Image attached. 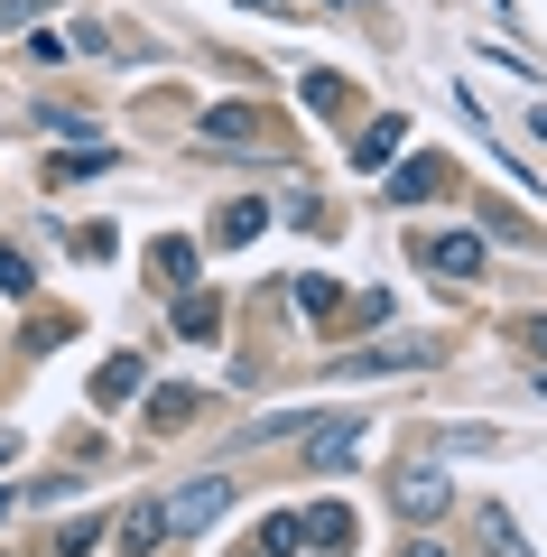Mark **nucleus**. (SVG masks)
Masks as SVG:
<instances>
[{
    "instance_id": "12",
    "label": "nucleus",
    "mask_w": 547,
    "mask_h": 557,
    "mask_svg": "<svg viewBox=\"0 0 547 557\" xmlns=\"http://www.w3.org/2000/svg\"><path fill=\"white\" fill-rule=\"evenodd\" d=\"M436 186H446V159H409V168L390 177V196H399V205H427Z\"/></svg>"
},
{
    "instance_id": "10",
    "label": "nucleus",
    "mask_w": 547,
    "mask_h": 557,
    "mask_svg": "<svg viewBox=\"0 0 547 557\" xmlns=\"http://www.w3.org/2000/svg\"><path fill=\"white\" fill-rule=\"evenodd\" d=\"M260 233H270V205H260V196L223 205V223H214V242H233V251H241V242H260Z\"/></svg>"
},
{
    "instance_id": "17",
    "label": "nucleus",
    "mask_w": 547,
    "mask_h": 557,
    "mask_svg": "<svg viewBox=\"0 0 547 557\" xmlns=\"http://www.w3.org/2000/svg\"><path fill=\"white\" fill-rule=\"evenodd\" d=\"M149 270H158V278H186V270H196V242H176V233L149 242Z\"/></svg>"
},
{
    "instance_id": "25",
    "label": "nucleus",
    "mask_w": 547,
    "mask_h": 557,
    "mask_svg": "<svg viewBox=\"0 0 547 557\" xmlns=\"http://www.w3.org/2000/svg\"><path fill=\"white\" fill-rule=\"evenodd\" d=\"M251 557H260V548H251Z\"/></svg>"
},
{
    "instance_id": "18",
    "label": "nucleus",
    "mask_w": 547,
    "mask_h": 557,
    "mask_svg": "<svg viewBox=\"0 0 547 557\" xmlns=\"http://www.w3.org/2000/svg\"><path fill=\"white\" fill-rule=\"evenodd\" d=\"M483 548H492V557H529V539L510 530V511H483Z\"/></svg>"
},
{
    "instance_id": "3",
    "label": "nucleus",
    "mask_w": 547,
    "mask_h": 557,
    "mask_svg": "<svg viewBox=\"0 0 547 557\" xmlns=\"http://www.w3.org/2000/svg\"><path fill=\"white\" fill-rule=\"evenodd\" d=\"M390 502H399V511H409V520H436V511H446V502H455V483H446V465H427V456H418V465H399Z\"/></svg>"
},
{
    "instance_id": "6",
    "label": "nucleus",
    "mask_w": 547,
    "mask_h": 557,
    "mask_svg": "<svg viewBox=\"0 0 547 557\" xmlns=\"http://www.w3.org/2000/svg\"><path fill=\"white\" fill-rule=\"evenodd\" d=\"M307 548H325V557H352V548H362V530H352L344 502H315V511H307Z\"/></svg>"
},
{
    "instance_id": "11",
    "label": "nucleus",
    "mask_w": 547,
    "mask_h": 557,
    "mask_svg": "<svg viewBox=\"0 0 547 557\" xmlns=\"http://www.w3.org/2000/svg\"><path fill=\"white\" fill-rule=\"evenodd\" d=\"M139 381H149V362H139V354H121V362H102V372H94V399L112 409V399H130Z\"/></svg>"
},
{
    "instance_id": "14",
    "label": "nucleus",
    "mask_w": 547,
    "mask_h": 557,
    "mask_svg": "<svg viewBox=\"0 0 547 557\" xmlns=\"http://www.w3.org/2000/svg\"><path fill=\"white\" fill-rule=\"evenodd\" d=\"M214 325H223V307H214V298H196V288H186V298H176V335H196V344H214Z\"/></svg>"
},
{
    "instance_id": "19",
    "label": "nucleus",
    "mask_w": 547,
    "mask_h": 557,
    "mask_svg": "<svg viewBox=\"0 0 547 557\" xmlns=\"http://www.w3.org/2000/svg\"><path fill=\"white\" fill-rule=\"evenodd\" d=\"M307 112H344V75H325V65H315V75H307Z\"/></svg>"
},
{
    "instance_id": "24",
    "label": "nucleus",
    "mask_w": 547,
    "mask_h": 557,
    "mask_svg": "<svg viewBox=\"0 0 547 557\" xmlns=\"http://www.w3.org/2000/svg\"><path fill=\"white\" fill-rule=\"evenodd\" d=\"M409 557H446V548H409Z\"/></svg>"
},
{
    "instance_id": "1",
    "label": "nucleus",
    "mask_w": 547,
    "mask_h": 557,
    "mask_svg": "<svg viewBox=\"0 0 547 557\" xmlns=\"http://www.w3.org/2000/svg\"><path fill=\"white\" fill-rule=\"evenodd\" d=\"M297 456H307L315 474H344V465L362 456V418H297Z\"/></svg>"
},
{
    "instance_id": "15",
    "label": "nucleus",
    "mask_w": 547,
    "mask_h": 557,
    "mask_svg": "<svg viewBox=\"0 0 547 557\" xmlns=\"http://www.w3.org/2000/svg\"><path fill=\"white\" fill-rule=\"evenodd\" d=\"M186 418H196V391H186V381L149 391V428H186Z\"/></svg>"
},
{
    "instance_id": "20",
    "label": "nucleus",
    "mask_w": 547,
    "mask_h": 557,
    "mask_svg": "<svg viewBox=\"0 0 547 557\" xmlns=\"http://www.w3.org/2000/svg\"><path fill=\"white\" fill-rule=\"evenodd\" d=\"M0 288H10V298H28V288H38V270H28L20 251H0Z\"/></svg>"
},
{
    "instance_id": "21",
    "label": "nucleus",
    "mask_w": 547,
    "mask_h": 557,
    "mask_svg": "<svg viewBox=\"0 0 547 557\" xmlns=\"http://www.w3.org/2000/svg\"><path fill=\"white\" fill-rule=\"evenodd\" d=\"M510 344H529V354H547V317H510Z\"/></svg>"
},
{
    "instance_id": "22",
    "label": "nucleus",
    "mask_w": 547,
    "mask_h": 557,
    "mask_svg": "<svg viewBox=\"0 0 547 557\" xmlns=\"http://www.w3.org/2000/svg\"><path fill=\"white\" fill-rule=\"evenodd\" d=\"M38 10H57V0H0V28H28Z\"/></svg>"
},
{
    "instance_id": "2",
    "label": "nucleus",
    "mask_w": 547,
    "mask_h": 557,
    "mask_svg": "<svg viewBox=\"0 0 547 557\" xmlns=\"http://www.w3.org/2000/svg\"><path fill=\"white\" fill-rule=\"evenodd\" d=\"M223 502H233V483H223V474H196V483H176V493H167V530H176V539L214 530V520H223Z\"/></svg>"
},
{
    "instance_id": "16",
    "label": "nucleus",
    "mask_w": 547,
    "mask_h": 557,
    "mask_svg": "<svg viewBox=\"0 0 547 557\" xmlns=\"http://www.w3.org/2000/svg\"><path fill=\"white\" fill-rule=\"evenodd\" d=\"M297 307H307V317H334V307H344V288H334L325 270H307V278H297Z\"/></svg>"
},
{
    "instance_id": "8",
    "label": "nucleus",
    "mask_w": 547,
    "mask_h": 557,
    "mask_svg": "<svg viewBox=\"0 0 547 557\" xmlns=\"http://www.w3.org/2000/svg\"><path fill=\"white\" fill-rule=\"evenodd\" d=\"M418 362H436L418 335H399V344H372V354H344V372H418Z\"/></svg>"
},
{
    "instance_id": "5",
    "label": "nucleus",
    "mask_w": 547,
    "mask_h": 557,
    "mask_svg": "<svg viewBox=\"0 0 547 557\" xmlns=\"http://www.w3.org/2000/svg\"><path fill=\"white\" fill-rule=\"evenodd\" d=\"M112 539H121V557H149V548H167V539H176V530H167V502H130Z\"/></svg>"
},
{
    "instance_id": "4",
    "label": "nucleus",
    "mask_w": 547,
    "mask_h": 557,
    "mask_svg": "<svg viewBox=\"0 0 547 557\" xmlns=\"http://www.w3.org/2000/svg\"><path fill=\"white\" fill-rule=\"evenodd\" d=\"M196 131H204V149H270V121H260L251 102H214Z\"/></svg>"
},
{
    "instance_id": "23",
    "label": "nucleus",
    "mask_w": 547,
    "mask_h": 557,
    "mask_svg": "<svg viewBox=\"0 0 547 557\" xmlns=\"http://www.w3.org/2000/svg\"><path fill=\"white\" fill-rule=\"evenodd\" d=\"M325 10H362V0H325Z\"/></svg>"
},
{
    "instance_id": "13",
    "label": "nucleus",
    "mask_w": 547,
    "mask_h": 557,
    "mask_svg": "<svg viewBox=\"0 0 547 557\" xmlns=\"http://www.w3.org/2000/svg\"><path fill=\"white\" fill-rule=\"evenodd\" d=\"M297 548H307V520H297V511H270V520H260V557H297Z\"/></svg>"
},
{
    "instance_id": "7",
    "label": "nucleus",
    "mask_w": 547,
    "mask_h": 557,
    "mask_svg": "<svg viewBox=\"0 0 547 557\" xmlns=\"http://www.w3.org/2000/svg\"><path fill=\"white\" fill-rule=\"evenodd\" d=\"M427 270L436 278H483V233H436L427 242Z\"/></svg>"
},
{
    "instance_id": "9",
    "label": "nucleus",
    "mask_w": 547,
    "mask_h": 557,
    "mask_svg": "<svg viewBox=\"0 0 547 557\" xmlns=\"http://www.w3.org/2000/svg\"><path fill=\"white\" fill-rule=\"evenodd\" d=\"M399 139H409V121H399V112H381L372 131L352 139V168H390V159H399Z\"/></svg>"
}]
</instances>
